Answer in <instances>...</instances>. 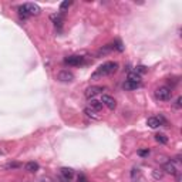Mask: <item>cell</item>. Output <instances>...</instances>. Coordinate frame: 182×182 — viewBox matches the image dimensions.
<instances>
[{"label": "cell", "instance_id": "obj_1", "mask_svg": "<svg viewBox=\"0 0 182 182\" xmlns=\"http://www.w3.org/2000/svg\"><path fill=\"white\" fill-rule=\"evenodd\" d=\"M118 70V64L115 61H107L102 65H100L97 68V71L93 74V78H98V77H105V75H111L114 74L115 71Z\"/></svg>", "mask_w": 182, "mask_h": 182}, {"label": "cell", "instance_id": "obj_2", "mask_svg": "<svg viewBox=\"0 0 182 182\" xmlns=\"http://www.w3.org/2000/svg\"><path fill=\"white\" fill-rule=\"evenodd\" d=\"M155 97H157L159 101H169L171 97H172V90L167 86H162V87H159V88H157Z\"/></svg>", "mask_w": 182, "mask_h": 182}, {"label": "cell", "instance_id": "obj_3", "mask_svg": "<svg viewBox=\"0 0 182 182\" xmlns=\"http://www.w3.org/2000/svg\"><path fill=\"white\" fill-rule=\"evenodd\" d=\"M57 80L60 83H71V81L74 80V74L68 70H61L59 71V74H57Z\"/></svg>", "mask_w": 182, "mask_h": 182}, {"label": "cell", "instance_id": "obj_4", "mask_svg": "<svg viewBox=\"0 0 182 182\" xmlns=\"http://www.w3.org/2000/svg\"><path fill=\"white\" fill-rule=\"evenodd\" d=\"M104 87H100V86H93V87H88V88L86 90V97L90 100H93L96 96H98V94H101L102 91H104Z\"/></svg>", "mask_w": 182, "mask_h": 182}, {"label": "cell", "instance_id": "obj_5", "mask_svg": "<svg viewBox=\"0 0 182 182\" xmlns=\"http://www.w3.org/2000/svg\"><path fill=\"white\" fill-rule=\"evenodd\" d=\"M84 61L86 60L81 56H68L64 59V64H67V65H81V64H84Z\"/></svg>", "mask_w": 182, "mask_h": 182}, {"label": "cell", "instance_id": "obj_6", "mask_svg": "<svg viewBox=\"0 0 182 182\" xmlns=\"http://www.w3.org/2000/svg\"><path fill=\"white\" fill-rule=\"evenodd\" d=\"M26 9V12L29 13V16H39L41 12V9L37 6V4H34V3H24L23 4Z\"/></svg>", "mask_w": 182, "mask_h": 182}, {"label": "cell", "instance_id": "obj_7", "mask_svg": "<svg viewBox=\"0 0 182 182\" xmlns=\"http://www.w3.org/2000/svg\"><path fill=\"white\" fill-rule=\"evenodd\" d=\"M101 102H102V105L108 107L110 110H115V107H117V101H115L112 97H110V96H102Z\"/></svg>", "mask_w": 182, "mask_h": 182}, {"label": "cell", "instance_id": "obj_8", "mask_svg": "<svg viewBox=\"0 0 182 182\" xmlns=\"http://www.w3.org/2000/svg\"><path fill=\"white\" fill-rule=\"evenodd\" d=\"M88 108H91L93 111H96V112H100L102 110V102L101 101H98V100H90V102H88Z\"/></svg>", "mask_w": 182, "mask_h": 182}, {"label": "cell", "instance_id": "obj_9", "mask_svg": "<svg viewBox=\"0 0 182 182\" xmlns=\"http://www.w3.org/2000/svg\"><path fill=\"white\" fill-rule=\"evenodd\" d=\"M60 174H61V176L63 178L65 179V181H70L71 178H73V176H74V171L71 169V168H61V169H60Z\"/></svg>", "mask_w": 182, "mask_h": 182}, {"label": "cell", "instance_id": "obj_10", "mask_svg": "<svg viewBox=\"0 0 182 182\" xmlns=\"http://www.w3.org/2000/svg\"><path fill=\"white\" fill-rule=\"evenodd\" d=\"M164 171L168 174H171V175H176L178 174V169L175 168V165H174L172 161H169V162H165V165H164Z\"/></svg>", "mask_w": 182, "mask_h": 182}, {"label": "cell", "instance_id": "obj_11", "mask_svg": "<svg viewBox=\"0 0 182 182\" xmlns=\"http://www.w3.org/2000/svg\"><path fill=\"white\" fill-rule=\"evenodd\" d=\"M39 164L37 162H34V161H30V162H27L24 165V169L27 171V172H30V174H34V172H37L39 171Z\"/></svg>", "mask_w": 182, "mask_h": 182}, {"label": "cell", "instance_id": "obj_12", "mask_svg": "<svg viewBox=\"0 0 182 182\" xmlns=\"http://www.w3.org/2000/svg\"><path fill=\"white\" fill-rule=\"evenodd\" d=\"M127 81H131V83L139 84V83H141V75H139L138 73H135V71H131L130 74H128V77H127Z\"/></svg>", "mask_w": 182, "mask_h": 182}, {"label": "cell", "instance_id": "obj_13", "mask_svg": "<svg viewBox=\"0 0 182 182\" xmlns=\"http://www.w3.org/2000/svg\"><path fill=\"white\" fill-rule=\"evenodd\" d=\"M147 125H148L149 128H158V127H161V122H159V120H158V117H149L148 120H147Z\"/></svg>", "mask_w": 182, "mask_h": 182}, {"label": "cell", "instance_id": "obj_14", "mask_svg": "<svg viewBox=\"0 0 182 182\" xmlns=\"http://www.w3.org/2000/svg\"><path fill=\"white\" fill-rule=\"evenodd\" d=\"M84 114H86L88 118H93V120H100V115L97 114L96 111H93L91 108H86V110H84Z\"/></svg>", "mask_w": 182, "mask_h": 182}, {"label": "cell", "instance_id": "obj_15", "mask_svg": "<svg viewBox=\"0 0 182 182\" xmlns=\"http://www.w3.org/2000/svg\"><path fill=\"white\" fill-rule=\"evenodd\" d=\"M17 12H19V16H20V19H23V20H27L30 16H29V13L26 12V9H24V6H19L17 7Z\"/></svg>", "mask_w": 182, "mask_h": 182}, {"label": "cell", "instance_id": "obj_16", "mask_svg": "<svg viewBox=\"0 0 182 182\" xmlns=\"http://www.w3.org/2000/svg\"><path fill=\"white\" fill-rule=\"evenodd\" d=\"M51 20L54 22V24H56V27L57 26H61V23H63V14H53L51 16Z\"/></svg>", "mask_w": 182, "mask_h": 182}, {"label": "cell", "instance_id": "obj_17", "mask_svg": "<svg viewBox=\"0 0 182 182\" xmlns=\"http://www.w3.org/2000/svg\"><path fill=\"white\" fill-rule=\"evenodd\" d=\"M124 90H137L139 87V84H135V83H131V81H125L122 84Z\"/></svg>", "mask_w": 182, "mask_h": 182}, {"label": "cell", "instance_id": "obj_18", "mask_svg": "<svg viewBox=\"0 0 182 182\" xmlns=\"http://www.w3.org/2000/svg\"><path fill=\"white\" fill-rule=\"evenodd\" d=\"M155 139H157V142H159V144H167L168 142V137L165 135V134H157V135H155Z\"/></svg>", "mask_w": 182, "mask_h": 182}, {"label": "cell", "instance_id": "obj_19", "mask_svg": "<svg viewBox=\"0 0 182 182\" xmlns=\"http://www.w3.org/2000/svg\"><path fill=\"white\" fill-rule=\"evenodd\" d=\"M112 50H114V44H107L104 49H100L98 50V54H107V53L112 51Z\"/></svg>", "mask_w": 182, "mask_h": 182}, {"label": "cell", "instance_id": "obj_20", "mask_svg": "<svg viewBox=\"0 0 182 182\" xmlns=\"http://www.w3.org/2000/svg\"><path fill=\"white\" fill-rule=\"evenodd\" d=\"M20 167H22V164H19V162H9L4 165V169H17Z\"/></svg>", "mask_w": 182, "mask_h": 182}, {"label": "cell", "instance_id": "obj_21", "mask_svg": "<svg viewBox=\"0 0 182 182\" xmlns=\"http://www.w3.org/2000/svg\"><path fill=\"white\" fill-rule=\"evenodd\" d=\"M152 176H154V179H162L164 172L161 169H154L152 171Z\"/></svg>", "mask_w": 182, "mask_h": 182}, {"label": "cell", "instance_id": "obj_22", "mask_svg": "<svg viewBox=\"0 0 182 182\" xmlns=\"http://www.w3.org/2000/svg\"><path fill=\"white\" fill-rule=\"evenodd\" d=\"M71 4H73V2H63L61 4H60V10H65V9H68V7L71 6Z\"/></svg>", "mask_w": 182, "mask_h": 182}, {"label": "cell", "instance_id": "obj_23", "mask_svg": "<svg viewBox=\"0 0 182 182\" xmlns=\"http://www.w3.org/2000/svg\"><path fill=\"white\" fill-rule=\"evenodd\" d=\"M135 73H138V74L141 75V74H144V73H147V68H145L144 65H138L137 70H135Z\"/></svg>", "mask_w": 182, "mask_h": 182}, {"label": "cell", "instance_id": "obj_24", "mask_svg": "<svg viewBox=\"0 0 182 182\" xmlns=\"http://www.w3.org/2000/svg\"><path fill=\"white\" fill-rule=\"evenodd\" d=\"M138 155H139V157H148V155H149V149L148 148H147V149H139Z\"/></svg>", "mask_w": 182, "mask_h": 182}, {"label": "cell", "instance_id": "obj_25", "mask_svg": "<svg viewBox=\"0 0 182 182\" xmlns=\"http://www.w3.org/2000/svg\"><path fill=\"white\" fill-rule=\"evenodd\" d=\"M77 182H88V179H87V176L84 175V174H80V175L77 176Z\"/></svg>", "mask_w": 182, "mask_h": 182}, {"label": "cell", "instance_id": "obj_26", "mask_svg": "<svg viewBox=\"0 0 182 182\" xmlns=\"http://www.w3.org/2000/svg\"><path fill=\"white\" fill-rule=\"evenodd\" d=\"M39 182H54V181H53L50 176H41V178L39 179Z\"/></svg>", "mask_w": 182, "mask_h": 182}, {"label": "cell", "instance_id": "obj_27", "mask_svg": "<svg viewBox=\"0 0 182 182\" xmlns=\"http://www.w3.org/2000/svg\"><path fill=\"white\" fill-rule=\"evenodd\" d=\"M181 101H182V98H181V97H178L176 101H175V107L176 108H181Z\"/></svg>", "mask_w": 182, "mask_h": 182}, {"label": "cell", "instance_id": "obj_28", "mask_svg": "<svg viewBox=\"0 0 182 182\" xmlns=\"http://www.w3.org/2000/svg\"><path fill=\"white\" fill-rule=\"evenodd\" d=\"M174 162L179 164V162H181V157H179V155H178V157H175V158H174Z\"/></svg>", "mask_w": 182, "mask_h": 182}, {"label": "cell", "instance_id": "obj_29", "mask_svg": "<svg viewBox=\"0 0 182 182\" xmlns=\"http://www.w3.org/2000/svg\"><path fill=\"white\" fill-rule=\"evenodd\" d=\"M29 182H31V181H29Z\"/></svg>", "mask_w": 182, "mask_h": 182}, {"label": "cell", "instance_id": "obj_30", "mask_svg": "<svg viewBox=\"0 0 182 182\" xmlns=\"http://www.w3.org/2000/svg\"><path fill=\"white\" fill-rule=\"evenodd\" d=\"M135 182H137V181H135Z\"/></svg>", "mask_w": 182, "mask_h": 182}]
</instances>
